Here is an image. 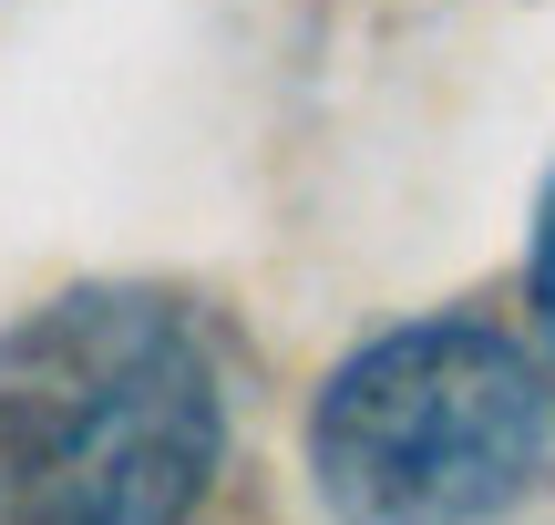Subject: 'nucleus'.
I'll list each match as a JSON object with an SVG mask.
<instances>
[{"label":"nucleus","mask_w":555,"mask_h":525,"mask_svg":"<svg viewBox=\"0 0 555 525\" xmlns=\"http://www.w3.org/2000/svg\"><path fill=\"white\" fill-rule=\"evenodd\" d=\"M227 453L196 320L144 289H73L0 330V525H185Z\"/></svg>","instance_id":"1"},{"label":"nucleus","mask_w":555,"mask_h":525,"mask_svg":"<svg viewBox=\"0 0 555 525\" xmlns=\"http://www.w3.org/2000/svg\"><path fill=\"white\" fill-rule=\"evenodd\" d=\"M545 464V371L494 320H412L319 392L309 474L339 525H494Z\"/></svg>","instance_id":"2"},{"label":"nucleus","mask_w":555,"mask_h":525,"mask_svg":"<svg viewBox=\"0 0 555 525\" xmlns=\"http://www.w3.org/2000/svg\"><path fill=\"white\" fill-rule=\"evenodd\" d=\"M535 330H545V350H555V185H545V217H535Z\"/></svg>","instance_id":"3"}]
</instances>
